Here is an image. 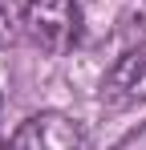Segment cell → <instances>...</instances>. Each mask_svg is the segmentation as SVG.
Returning a JSON list of instances; mask_svg holds the SVG:
<instances>
[{"instance_id": "4", "label": "cell", "mask_w": 146, "mask_h": 150, "mask_svg": "<svg viewBox=\"0 0 146 150\" xmlns=\"http://www.w3.org/2000/svg\"><path fill=\"white\" fill-rule=\"evenodd\" d=\"M24 37V4L21 0H0V49L16 45Z\"/></svg>"}, {"instance_id": "3", "label": "cell", "mask_w": 146, "mask_h": 150, "mask_svg": "<svg viewBox=\"0 0 146 150\" xmlns=\"http://www.w3.org/2000/svg\"><path fill=\"white\" fill-rule=\"evenodd\" d=\"M101 93H106L110 101H122V105L146 101V45L122 53L118 61L110 65V73H106V81H101Z\"/></svg>"}, {"instance_id": "2", "label": "cell", "mask_w": 146, "mask_h": 150, "mask_svg": "<svg viewBox=\"0 0 146 150\" xmlns=\"http://www.w3.org/2000/svg\"><path fill=\"white\" fill-rule=\"evenodd\" d=\"M4 150H89V142H85L81 122H73L69 114L41 110L12 130Z\"/></svg>"}, {"instance_id": "1", "label": "cell", "mask_w": 146, "mask_h": 150, "mask_svg": "<svg viewBox=\"0 0 146 150\" xmlns=\"http://www.w3.org/2000/svg\"><path fill=\"white\" fill-rule=\"evenodd\" d=\"M24 37L45 57H65L81 41L77 0H24Z\"/></svg>"}]
</instances>
